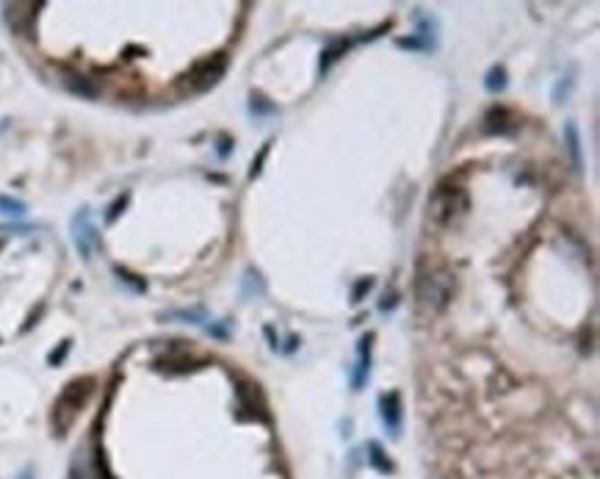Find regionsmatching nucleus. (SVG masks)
I'll return each mask as SVG.
<instances>
[{"label": "nucleus", "mask_w": 600, "mask_h": 479, "mask_svg": "<svg viewBox=\"0 0 600 479\" xmlns=\"http://www.w3.org/2000/svg\"><path fill=\"white\" fill-rule=\"evenodd\" d=\"M127 202H130V194H119V197H117V202H111V208H108V214H105V222L111 224V222H117V219H119V214H122V211H125V205Z\"/></svg>", "instance_id": "obj_18"}, {"label": "nucleus", "mask_w": 600, "mask_h": 479, "mask_svg": "<svg viewBox=\"0 0 600 479\" xmlns=\"http://www.w3.org/2000/svg\"><path fill=\"white\" fill-rule=\"evenodd\" d=\"M163 319H183V321H189V324H202V321H205V313H202V311H172V313H166Z\"/></svg>", "instance_id": "obj_19"}, {"label": "nucleus", "mask_w": 600, "mask_h": 479, "mask_svg": "<svg viewBox=\"0 0 600 479\" xmlns=\"http://www.w3.org/2000/svg\"><path fill=\"white\" fill-rule=\"evenodd\" d=\"M69 350H72V341H61V344H59V350H53L50 354H47V363H50V366H59L64 357L69 354Z\"/></svg>", "instance_id": "obj_23"}, {"label": "nucleus", "mask_w": 600, "mask_h": 479, "mask_svg": "<svg viewBox=\"0 0 600 479\" xmlns=\"http://www.w3.org/2000/svg\"><path fill=\"white\" fill-rule=\"evenodd\" d=\"M506 83H509V78H506V67L504 64L490 67V72H487V78H484V89H487L490 95H501V92L506 89Z\"/></svg>", "instance_id": "obj_12"}, {"label": "nucleus", "mask_w": 600, "mask_h": 479, "mask_svg": "<svg viewBox=\"0 0 600 479\" xmlns=\"http://www.w3.org/2000/svg\"><path fill=\"white\" fill-rule=\"evenodd\" d=\"M224 72H227V56L216 53V56H211V59H205V62L191 67V72L186 75V86H189L191 92H205V89H211V86L219 83V78Z\"/></svg>", "instance_id": "obj_4"}, {"label": "nucleus", "mask_w": 600, "mask_h": 479, "mask_svg": "<svg viewBox=\"0 0 600 479\" xmlns=\"http://www.w3.org/2000/svg\"><path fill=\"white\" fill-rule=\"evenodd\" d=\"M570 89H572V78L559 81V83H556V89H553V103H556V105H562V103L570 97Z\"/></svg>", "instance_id": "obj_22"}, {"label": "nucleus", "mask_w": 600, "mask_h": 479, "mask_svg": "<svg viewBox=\"0 0 600 479\" xmlns=\"http://www.w3.org/2000/svg\"><path fill=\"white\" fill-rule=\"evenodd\" d=\"M451 291H454V277L445 275V272H432V275H423L420 283H418V299L423 308L440 313L442 308L448 305L451 299Z\"/></svg>", "instance_id": "obj_3"}, {"label": "nucleus", "mask_w": 600, "mask_h": 479, "mask_svg": "<svg viewBox=\"0 0 600 479\" xmlns=\"http://www.w3.org/2000/svg\"><path fill=\"white\" fill-rule=\"evenodd\" d=\"M371 288H374V277H360V280L354 283V288H351V305H360L363 296H365Z\"/></svg>", "instance_id": "obj_17"}, {"label": "nucleus", "mask_w": 600, "mask_h": 479, "mask_svg": "<svg viewBox=\"0 0 600 479\" xmlns=\"http://www.w3.org/2000/svg\"><path fill=\"white\" fill-rule=\"evenodd\" d=\"M396 45L401 47V50H435V42L432 39H423V36H401V39H396Z\"/></svg>", "instance_id": "obj_15"}, {"label": "nucleus", "mask_w": 600, "mask_h": 479, "mask_svg": "<svg viewBox=\"0 0 600 479\" xmlns=\"http://www.w3.org/2000/svg\"><path fill=\"white\" fill-rule=\"evenodd\" d=\"M249 111H252L254 117H263V114H274L277 108H274V105H269L263 97H252V103H249Z\"/></svg>", "instance_id": "obj_24"}, {"label": "nucleus", "mask_w": 600, "mask_h": 479, "mask_svg": "<svg viewBox=\"0 0 600 479\" xmlns=\"http://www.w3.org/2000/svg\"><path fill=\"white\" fill-rule=\"evenodd\" d=\"M565 144H567L570 161H572V169L575 172H584V156H581V133H578V125L575 122H567L565 125Z\"/></svg>", "instance_id": "obj_11"}, {"label": "nucleus", "mask_w": 600, "mask_h": 479, "mask_svg": "<svg viewBox=\"0 0 600 479\" xmlns=\"http://www.w3.org/2000/svg\"><path fill=\"white\" fill-rule=\"evenodd\" d=\"M396 305H399V294H396V291H390V294H384V296H382L380 311L382 313H387V311H393Z\"/></svg>", "instance_id": "obj_25"}, {"label": "nucleus", "mask_w": 600, "mask_h": 479, "mask_svg": "<svg viewBox=\"0 0 600 479\" xmlns=\"http://www.w3.org/2000/svg\"><path fill=\"white\" fill-rule=\"evenodd\" d=\"M269 150H271V142H266L263 147H260V153H257V158L252 161V166H249V180H254L260 172H263V163L269 158Z\"/></svg>", "instance_id": "obj_20"}, {"label": "nucleus", "mask_w": 600, "mask_h": 479, "mask_svg": "<svg viewBox=\"0 0 600 479\" xmlns=\"http://www.w3.org/2000/svg\"><path fill=\"white\" fill-rule=\"evenodd\" d=\"M66 89L75 92V95H83V97L97 95V86L89 81V78H83V75H69V78H66Z\"/></svg>", "instance_id": "obj_14"}, {"label": "nucleus", "mask_w": 600, "mask_h": 479, "mask_svg": "<svg viewBox=\"0 0 600 479\" xmlns=\"http://www.w3.org/2000/svg\"><path fill=\"white\" fill-rule=\"evenodd\" d=\"M72 241H75V247H78V253H81L83 260H89L92 253L97 250V244H100L97 230L92 227V222H89V211H86V208L78 211L75 219H72Z\"/></svg>", "instance_id": "obj_5"}, {"label": "nucleus", "mask_w": 600, "mask_h": 479, "mask_svg": "<svg viewBox=\"0 0 600 479\" xmlns=\"http://www.w3.org/2000/svg\"><path fill=\"white\" fill-rule=\"evenodd\" d=\"M517 125H520L517 114L512 108H506V105H493L487 111V117H484V130L493 133V136H509V133L517 130Z\"/></svg>", "instance_id": "obj_8"}, {"label": "nucleus", "mask_w": 600, "mask_h": 479, "mask_svg": "<svg viewBox=\"0 0 600 479\" xmlns=\"http://www.w3.org/2000/svg\"><path fill=\"white\" fill-rule=\"evenodd\" d=\"M23 479H33V477H31V474H23Z\"/></svg>", "instance_id": "obj_26"}, {"label": "nucleus", "mask_w": 600, "mask_h": 479, "mask_svg": "<svg viewBox=\"0 0 600 479\" xmlns=\"http://www.w3.org/2000/svg\"><path fill=\"white\" fill-rule=\"evenodd\" d=\"M468 211V194L459 186H437L429 197V217L437 224H451Z\"/></svg>", "instance_id": "obj_2"}, {"label": "nucleus", "mask_w": 600, "mask_h": 479, "mask_svg": "<svg viewBox=\"0 0 600 479\" xmlns=\"http://www.w3.org/2000/svg\"><path fill=\"white\" fill-rule=\"evenodd\" d=\"M351 47V39H332L324 50H321V62H318V72L327 75L335 62H341V56H346V50Z\"/></svg>", "instance_id": "obj_10"}, {"label": "nucleus", "mask_w": 600, "mask_h": 479, "mask_svg": "<svg viewBox=\"0 0 600 479\" xmlns=\"http://www.w3.org/2000/svg\"><path fill=\"white\" fill-rule=\"evenodd\" d=\"M235 396H238V410H241V418H260V421H269V410H266V399L260 396V388L252 383H241L235 388Z\"/></svg>", "instance_id": "obj_6"}, {"label": "nucleus", "mask_w": 600, "mask_h": 479, "mask_svg": "<svg viewBox=\"0 0 600 479\" xmlns=\"http://www.w3.org/2000/svg\"><path fill=\"white\" fill-rule=\"evenodd\" d=\"M114 272L119 275V280H122V283H127V286H133V288H136V291H147V283H144V280H139L136 275H130L127 269H122V266H117Z\"/></svg>", "instance_id": "obj_21"}, {"label": "nucleus", "mask_w": 600, "mask_h": 479, "mask_svg": "<svg viewBox=\"0 0 600 479\" xmlns=\"http://www.w3.org/2000/svg\"><path fill=\"white\" fill-rule=\"evenodd\" d=\"M0 250H3V238H0Z\"/></svg>", "instance_id": "obj_27"}, {"label": "nucleus", "mask_w": 600, "mask_h": 479, "mask_svg": "<svg viewBox=\"0 0 600 479\" xmlns=\"http://www.w3.org/2000/svg\"><path fill=\"white\" fill-rule=\"evenodd\" d=\"M92 391H95V377H78V380L64 385V391L59 393V399H56V405L50 410V427H53L56 438H64L69 432V427L75 424L78 413L86 408Z\"/></svg>", "instance_id": "obj_1"}, {"label": "nucleus", "mask_w": 600, "mask_h": 479, "mask_svg": "<svg viewBox=\"0 0 600 479\" xmlns=\"http://www.w3.org/2000/svg\"><path fill=\"white\" fill-rule=\"evenodd\" d=\"M368 463H371L380 474H393V463H390V457L384 454V449H382L377 441L368 444Z\"/></svg>", "instance_id": "obj_13"}, {"label": "nucleus", "mask_w": 600, "mask_h": 479, "mask_svg": "<svg viewBox=\"0 0 600 479\" xmlns=\"http://www.w3.org/2000/svg\"><path fill=\"white\" fill-rule=\"evenodd\" d=\"M0 211H3V214H11V217H23V214L28 211V205H25L23 200H14V197L0 194Z\"/></svg>", "instance_id": "obj_16"}, {"label": "nucleus", "mask_w": 600, "mask_h": 479, "mask_svg": "<svg viewBox=\"0 0 600 479\" xmlns=\"http://www.w3.org/2000/svg\"><path fill=\"white\" fill-rule=\"evenodd\" d=\"M380 415H382V424H384V429L390 432V438H399V435H401V418H404L401 393H399V391L382 393V396H380Z\"/></svg>", "instance_id": "obj_7"}, {"label": "nucleus", "mask_w": 600, "mask_h": 479, "mask_svg": "<svg viewBox=\"0 0 600 479\" xmlns=\"http://www.w3.org/2000/svg\"><path fill=\"white\" fill-rule=\"evenodd\" d=\"M374 333H365L360 338V347H357V366H354V377H351V388L354 391H363V385L368 383L371 377V352H374Z\"/></svg>", "instance_id": "obj_9"}]
</instances>
